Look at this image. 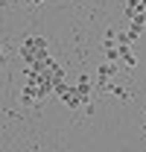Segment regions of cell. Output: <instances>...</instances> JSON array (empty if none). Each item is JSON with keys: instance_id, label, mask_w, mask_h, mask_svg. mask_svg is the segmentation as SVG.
I'll use <instances>...</instances> for the list:
<instances>
[{"instance_id": "7", "label": "cell", "mask_w": 146, "mask_h": 152, "mask_svg": "<svg viewBox=\"0 0 146 152\" xmlns=\"http://www.w3.org/2000/svg\"><path fill=\"white\" fill-rule=\"evenodd\" d=\"M131 67H137V56H134V50H128L120 56V70H131Z\"/></svg>"}, {"instance_id": "4", "label": "cell", "mask_w": 146, "mask_h": 152, "mask_svg": "<svg viewBox=\"0 0 146 152\" xmlns=\"http://www.w3.org/2000/svg\"><path fill=\"white\" fill-rule=\"evenodd\" d=\"M96 88H99L102 94H114L117 99H123V102H126V99H131L128 88H126V85H117V82H102V85H96Z\"/></svg>"}, {"instance_id": "6", "label": "cell", "mask_w": 146, "mask_h": 152, "mask_svg": "<svg viewBox=\"0 0 146 152\" xmlns=\"http://www.w3.org/2000/svg\"><path fill=\"white\" fill-rule=\"evenodd\" d=\"M102 53H105V61L120 64V50L114 47V41H102Z\"/></svg>"}, {"instance_id": "2", "label": "cell", "mask_w": 146, "mask_h": 152, "mask_svg": "<svg viewBox=\"0 0 146 152\" xmlns=\"http://www.w3.org/2000/svg\"><path fill=\"white\" fill-rule=\"evenodd\" d=\"M53 94H58L61 105H67V108H82V105H85L82 96H79V91H76V85H58Z\"/></svg>"}, {"instance_id": "10", "label": "cell", "mask_w": 146, "mask_h": 152, "mask_svg": "<svg viewBox=\"0 0 146 152\" xmlns=\"http://www.w3.org/2000/svg\"><path fill=\"white\" fill-rule=\"evenodd\" d=\"M0 64H3V47H0Z\"/></svg>"}, {"instance_id": "8", "label": "cell", "mask_w": 146, "mask_h": 152, "mask_svg": "<svg viewBox=\"0 0 146 152\" xmlns=\"http://www.w3.org/2000/svg\"><path fill=\"white\" fill-rule=\"evenodd\" d=\"M20 105H38V99H35V94H32V88H29V85L20 91Z\"/></svg>"}, {"instance_id": "1", "label": "cell", "mask_w": 146, "mask_h": 152, "mask_svg": "<svg viewBox=\"0 0 146 152\" xmlns=\"http://www.w3.org/2000/svg\"><path fill=\"white\" fill-rule=\"evenodd\" d=\"M18 56L26 61V64H35L38 58H44L47 56V41L41 35H29V38H23L20 41V47H18Z\"/></svg>"}, {"instance_id": "5", "label": "cell", "mask_w": 146, "mask_h": 152, "mask_svg": "<svg viewBox=\"0 0 146 152\" xmlns=\"http://www.w3.org/2000/svg\"><path fill=\"white\" fill-rule=\"evenodd\" d=\"M76 91H79V96H82V102H85V105L91 102V79H88L85 73L76 79Z\"/></svg>"}, {"instance_id": "11", "label": "cell", "mask_w": 146, "mask_h": 152, "mask_svg": "<svg viewBox=\"0 0 146 152\" xmlns=\"http://www.w3.org/2000/svg\"><path fill=\"white\" fill-rule=\"evenodd\" d=\"M143 132H146V120H143Z\"/></svg>"}, {"instance_id": "9", "label": "cell", "mask_w": 146, "mask_h": 152, "mask_svg": "<svg viewBox=\"0 0 146 152\" xmlns=\"http://www.w3.org/2000/svg\"><path fill=\"white\" fill-rule=\"evenodd\" d=\"M26 3H32V6H38V3H44V0H26Z\"/></svg>"}, {"instance_id": "3", "label": "cell", "mask_w": 146, "mask_h": 152, "mask_svg": "<svg viewBox=\"0 0 146 152\" xmlns=\"http://www.w3.org/2000/svg\"><path fill=\"white\" fill-rule=\"evenodd\" d=\"M120 73V64H111V61H105V64H99L96 67V85H102V82H114V76Z\"/></svg>"}]
</instances>
